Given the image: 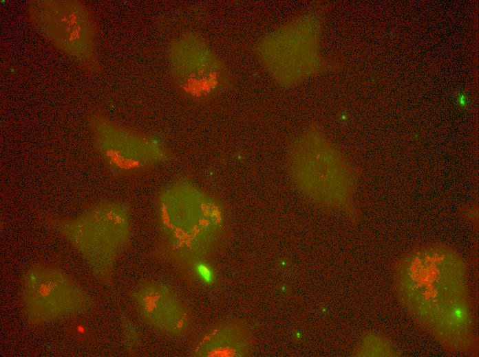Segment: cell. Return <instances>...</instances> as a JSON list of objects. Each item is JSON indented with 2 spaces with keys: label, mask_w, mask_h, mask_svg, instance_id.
I'll return each mask as SVG.
<instances>
[{
  "label": "cell",
  "mask_w": 479,
  "mask_h": 357,
  "mask_svg": "<svg viewBox=\"0 0 479 357\" xmlns=\"http://www.w3.org/2000/svg\"><path fill=\"white\" fill-rule=\"evenodd\" d=\"M156 212L158 255L179 266L206 258L224 239L228 228L224 204L187 182L162 190Z\"/></svg>",
  "instance_id": "obj_1"
},
{
  "label": "cell",
  "mask_w": 479,
  "mask_h": 357,
  "mask_svg": "<svg viewBox=\"0 0 479 357\" xmlns=\"http://www.w3.org/2000/svg\"><path fill=\"white\" fill-rule=\"evenodd\" d=\"M48 222L81 255L93 275L104 281L110 278L131 238L129 207L118 200L98 203L74 218Z\"/></svg>",
  "instance_id": "obj_2"
},
{
  "label": "cell",
  "mask_w": 479,
  "mask_h": 357,
  "mask_svg": "<svg viewBox=\"0 0 479 357\" xmlns=\"http://www.w3.org/2000/svg\"><path fill=\"white\" fill-rule=\"evenodd\" d=\"M290 174L299 190L321 205L351 211L356 173L317 132L308 133L290 156Z\"/></svg>",
  "instance_id": "obj_3"
},
{
  "label": "cell",
  "mask_w": 479,
  "mask_h": 357,
  "mask_svg": "<svg viewBox=\"0 0 479 357\" xmlns=\"http://www.w3.org/2000/svg\"><path fill=\"white\" fill-rule=\"evenodd\" d=\"M25 318L31 327L85 313L93 306L85 290L58 266L36 264L27 268L21 281Z\"/></svg>",
  "instance_id": "obj_4"
},
{
  "label": "cell",
  "mask_w": 479,
  "mask_h": 357,
  "mask_svg": "<svg viewBox=\"0 0 479 357\" xmlns=\"http://www.w3.org/2000/svg\"><path fill=\"white\" fill-rule=\"evenodd\" d=\"M169 67L180 93L193 100L216 95L224 85V69L204 41L196 34L184 33L171 43Z\"/></svg>",
  "instance_id": "obj_5"
},
{
  "label": "cell",
  "mask_w": 479,
  "mask_h": 357,
  "mask_svg": "<svg viewBox=\"0 0 479 357\" xmlns=\"http://www.w3.org/2000/svg\"><path fill=\"white\" fill-rule=\"evenodd\" d=\"M97 131L99 152L108 168L117 175L147 170L168 157L165 146L153 137L107 123H101Z\"/></svg>",
  "instance_id": "obj_6"
},
{
  "label": "cell",
  "mask_w": 479,
  "mask_h": 357,
  "mask_svg": "<svg viewBox=\"0 0 479 357\" xmlns=\"http://www.w3.org/2000/svg\"><path fill=\"white\" fill-rule=\"evenodd\" d=\"M131 296L142 318L158 331L174 336L189 331L191 313L167 285L145 281L134 288Z\"/></svg>",
  "instance_id": "obj_7"
},
{
  "label": "cell",
  "mask_w": 479,
  "mask_h": 357,
  "mask_svg": "<svg viewBox=\"0 0 479 357\" xmlns=\"http://www.w3.org/2000/svg\"><path fill=\"white\" fill-rule=\"evenodd\" d=\"M253 339L245 325L222 322L209 327L196 341L192 356L198 357H240L252 354Z\"/></svg>",
  "instance_id": "obj_8"
},
{
  "label": "cell",
  "mask_w": 479,
  "mask_h": 357,
  "mask_svg": "<svg viewBox=\"0 0 479 357\" xmlns=\"http://www.w3.org/2000/svg\"><path fill=\"white\" fill-rule=\"evenodd\" d=\"M180 267L193 281L202 286H210L216 281L215 269L206 258L193 260Z\"/></svg>",
  "instance_id": "obj_9"
},
{
  "label": "cell",
  "mask_w": 479,
  "mask_h": 357,
  "mask_svg": "<svg viewBox=\"0 0 479 357\" xmlns=\"http://www.w3.org/2000/svg\"><path fill=\"white\" fill-rule=\"evenodd\" d=\"M122 328L127 349L131 350L136 347L140 343V336L136 326L130 321L125 320Z\"/></svg>",
  "instance_id": "obj_10"
}]
</instances>
